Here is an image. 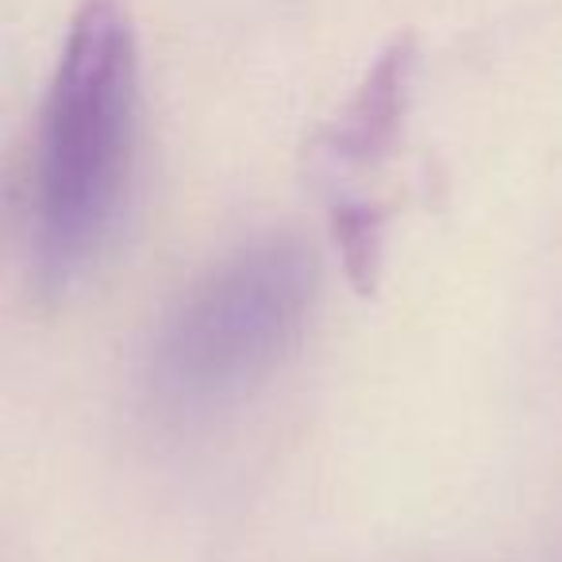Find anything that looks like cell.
<instances>
[{
	"instance_id": "cell-1",
	"label": "cell",
	"mask_w": 562,
	"mask_h": 562,
	"mask_svg": "<svg viewBox=\"0 0 562 562\" xmlns=\"http://www.w3.org/2000/svg\"><path fill=\"white\" fill-rule=\"evenodd\" d=\"M139 139V43L116 0H86L50 70L27 162V255L63 297L101 262L124 216Z\"/></svg>"
},
{
	"instance_id": "cell-2",
	"label": "cell",
	"mask_w": 562,
	"mask_h": 562,
	"mask_svg": "<svg viewBox=\"0 0 562 562\" xmlns=\"http://www.w3.org/2000/svg\"><path fill=\"white\" fill-rule=\"evenodd\" d=\"M321 290L316 250L293 232L247 239L170 305L150 385L173 408H212L266 382L301 344Z\"/></svg>"
},
{
	"instance_id": "cell-3",
	"label": "cell",
	"mask_w": 562,
	"mask_h": 562,
	"mask_svg": "<svg viewBox=\"0 0 562 562\" xmlns=\"http://www.w3.org/2000/svg\"><path fill=\"white\" fill-rule=\"evenodd\" d=\"M416 78V43L393 40L382 55L362 74L351 101L339 109V116L321 135V162L328 173H359L374 170L393 150L405 124L408 97Z\"/></svg>"
},
{
	"instance_id": "cell-4",
	"label": "cell",
	"mask_w": 562,
	"mask_h": 562,
	"mask_svg": "<svg viewBox=\"0 0 562 562\" xmlns=\"http://www.w3.org/2000/svg\"><path fill=\"white\" fill-rule=\"evenodd\" d=\"M331 235L344 250L347 273L355 290L370 293L382 270V243H385V209H378L370 196H347L331 201Z\"/></svg>"
}]
</instances>
